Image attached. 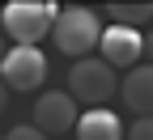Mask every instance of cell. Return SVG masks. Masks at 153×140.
<instances>
[{
	"instance_id": "8fae6325",
	"label": "cell",
	"mask_w": 153,
	"mask_h": 140,
	"mask_svg": "<svg viewBox=\"0 0 153 140\" xmlns=\"http://www.w3.org/2000/svg\"><path fill=\"white\" fill-rule=\"evenodd\" d=\"M4 140H47V136L38 132L34 123H26V127H13V132H4Z\"/></svg>"
},
{
	"instance_id": "ba28073f",
	"label": "cell",
	"mask_w": 153,
	"mask_h": 140,
	"mask_svg": "<svg viewBox=\"0 0 153 140\" xmlns=\"http://www.w3.org/2000/svg\"><path fill=\"white\" fill-rule=\"evenodd\" d=\"M72 132H76V140H123V119L115 115L111 106H102V110H81Z\"/></svg>"
},
{
	"instance_id": "30bf717a",
	"label": "cell",
	"mask_w": 153,
	"mask_h": 140,
	"mask_svg": "<svg viewBox=\"0 0 153 140\" xmlns=\"http://www.w3.org/2000/svg\"><path fill=\"white\" fill-rule=\"evenodd\" d=\"M128 140H153V115L149 119H136V123L128 127Z\"/></svg>"
},
{
	"instance_id": "3957f363",
	"label": "cell",
	"mask_w": 153,
	"mask_h": 140,
	"mask_svg": "<svg viewBox=\"0 0 153 140\" xmlns=\"http://www.w3.org/2000/svg\"><path fill=\"white\" fill-rule=\"evenodd\" d=\"M51 38H55V47H60L64 55L85 59L94 47H98V38H102V21H98V13H94V9L68 4V9H60V17H55Z\"/></svg>"
},
{
	"instance_id": "277c9868",
	"label": "cell",
	"mask_w": 153,
	"mask_h": 140,
	"mask_svg": "<svg viewBox=\"0 0 153 140\" xmlns=\"http://www.w3.org/2000/svg\"><path fill=\"white\" fill-rule=\"evenodd\" d=\"M0 81L13 93H30L47 81V55L38 47H9L0 59Z\"/></svg>"
},
{
	"instance_id": "5bb4252c",
	"label": "cell",
	"mask_w": 153,
	"mask_h": 140,
	"mask_svg": "<svg viewBox=\"0 0 153 140\" xmlns=\"http://www.w3.org/2000/svg\"><path fill=\"white\" fill-rule=\"evenodd\" d=\"M4 51H9V47H4V34H0V59H4Z\"/></svg>"
},
{
	"instance_id": "4fadbf2b",
	"label": "cell",
	"mask_w": 153,
	"mask_h": 140,
	"mask_svg": "<svg viewBox=\"0 0 153 140\" xmlns=\"http://www.w3.org/2000/svg\"><path fill=\"white\" fill-rule=\"evenodd\" d=\"M4 106H9V89H4V81H0V115H4Z\"/></svg>"
},
{
	"instance_id": "52a82bcc",
	"label": "cell",
	"mask_w": 153,
	"mask_h": 140,
	"mask_svg": "<svg viewBox=\"0 0 153 140\" xmlns=\"http://www.w3.org/2000/svg\"><path fill=\"white\" fill-rule=\"evenodd\" d=\"M119 93H123V106L136 115V119H149V115H153V64L128 68Z\"/></svg>"
},
{
	"instance_id": "7a4b0ae2",
	"label": "cell",
	"mask_w": 153,
	"mask_h": 140,
	"mask_svg": "<svg viewBox=\"0 0 153 140\" xmlns=\"http://www.w3.org/2000/svg\"><path fill=\"white\" fill-rule=\"evenodd\" d=\"M72 102H81L85 110H102L111 98H115V68H106L98 55H85L68 68V89H64Z\"/></svg>"
},
{
	"instance_id": "9c48e42d",
	"label": "cell",
	"mask_w": 153,
	"mask_h": 140,
	"mask_svg": "<svg viewBox=\"0 0 153 140\" xmlns=\"http://www.w3.org/2000/svg\"><path fill=\"white\" fill-rule=\"evenodd\" d=\"M115 26H128V30H140L145 21H153V4H111Z\"/></svg>"
},
{
	"instance_id": "8992f818",
	"label": "cell",
	"mask_w": 153,
	"mask_h": 140,
	"mask_svg": "<svg viewBox=\"0 0 153 140\" xmlns=\"http://www.w3.org/2000/svg\"><path fill=\"white\" fill-rule=\"evenodd\" d=\"M140 43H145V34L140 30H128V26H102V38H98V59L106 68H136V59H140Z\"/></svg>"
},
{
	"instance_id": "6da1fadb",
	"label": "cell",
	"mask_w": 153,
	"mask_h": 140,
	"mask_svg": "<svg viewBox=\"0 0 153 140\" xmlns=\"http://www.w3.org/2000/svg\"><path fill=\"white\" fill-rule=\"evenodd\" d=\"M55 17H60V4H51V0H9L0 9V21H4L13 47H38V38H47Z\"/></svg>"
},
{
	"instance_id": "9a60e30c",
	"label": "cell",
	"mask_w": 153,
	"mask_h": 140,
	"mask_svg": "<svg viewBox=\"0 0 153 140\" xmlns=\"http://www.w3.org/2000/svg\"><path fill=\"white\" fill-rule=\"evenodd\" d=\"M0 140H4V136H0Z\"/></svg>"
},
{
	"instance_id": "7c38bea8",
	"label": "cell",
	"mask_w": 153,
	"mask_h": 140,
	"mask_svg": "<svg viewBox=\"0 0 153 140\" xmlns=\"http://www.w3.org/2000/svg\"><path fill=\"white\" fill-rule=\"evenodd\" d=\"M140 55H149V64H153V30H149V38L140 43Z\"/></svg>"
},
{
	"instance_id": "5b68a950",
	"label": "cell",
	"mask_w": 153,
	"mask_h": 140,
	"mask_svg": "<svg viewBox=\"0 0 153 140\" xmlns=\"http://www.w3.org/2000/svg\"><path fill=\"white\" fill-rule=\"evenodd\" d=\"M34 127L43 132L47 140H51V136L72 132V127H76V102H72L64 89L38 93V102H34Z\"/></svg>"
}]
</instances>
